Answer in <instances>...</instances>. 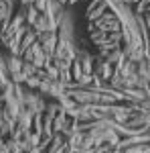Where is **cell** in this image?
<instances>
[{
  "label": "cell",
  "instance_id": "1",
  "mask_svg": "<svg viewBox=\"0 0 150 153\" xmlns=\"http://www.w3.org/2000/svg\"><path fill=\"white\" fill-rule=\"evenodd\" d=\"M39 14H41V12L37 10L35 6H29V10H26V14H24V16H26V21H29L31 25H35L37 19H39Z\"/></svg>",
  "mask_w": 150,
  "mask_h": 153
},
{
  "label": "cell",
  "instance_id": "2",
  "mask_svg": "<svg viewBox=\"0 0 150 153\" xmlns=\"http://www.w3.org/2000/svg\"><path fill=\"white\" fill-rule=\"evenodd\" d=\"M4 147H6V145H4V141H2V137H0V151H2Z\"/></svg>",
  "mask_w": 150,
  "mask_h": 153
}]
</instances>
